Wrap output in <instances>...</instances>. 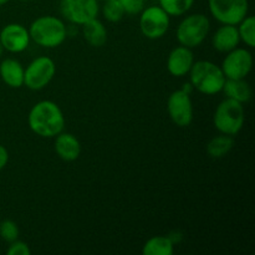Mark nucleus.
I'll list each match as a JSON object with an SVG mask.
<instances>
[{
    "instance_id": "f257e3e1",
    "label": "nucleus",
    "mask_w": 255,
    "mask_h": 255,
    "mask_svg": "<svg viewBox=\"0 0 255 255\" xmlns=\"http://www.w3.org/2000/svg\"><path fill=\"white\" fill-rule=\"evenodd\" d=\"M27 124L37 136L51 138L64 131L65 117L57 104L45 100L32 106L27 116Z\"/></svg>"
},
{
    "instance_id": "f03ea898",
    "label": "nucleus",
    "mask_w": 255,
    "mask_h": 255,
    "mask_svg": "<svg viewBox=\"0 0 255 255\" xmlns=\"http://www.w3.org/2000/svg\"><path fill=\"white\" fill-rule=\"evenodd\" d=\"M188 74L192 87L204 95L221 92L227 79L221 66L207 60L193 62Z\"/></svg>"
},
{
    "instance_id": "7ed1b4c3",
    "label": "nucleus",
    "mask_w": 255,
    "mask_h": 255,
    "mask_svg": "<svg viewBox=\"0 0 255 255\" xmlns=\"http://www.w3.org/2000/svg\"><path fill=\"white\" fill-rule=\"evenodd\" d=\"M30 40L42 47H57L66 40L67 31L64 21L56 16H40L29 27Z\"/></svg>"
},
{
    "instance_id": "20e7f679",
    "label": "nucleus",
    "mask_w": 255,
    "mask_h": 255,
    "mask_svg": "<svg viewBox=\"0 0 255 255\" xmlns=\"http://www.w3.org/2000/svg\"><path fill=\"white\" fill-rule=\"evenodd\" d=\"M246 121L244 106L241 102L232 99H226L217 106L213 116L216 128L221 133L236 136L243 128Z\"/></svg>"
},
{
    "instance_id": "39448f33",
    "label": "nucleus",
    "mask_w": 255,
    "mask_h": 255,
    "mask_svg": "<svg viewBox=\"0 0 255 255\" xmlns=\"http://www.w3.org/2000/svg\"><path fill=\"white\" fill-rule=\"evenodd\" d=\"M209 29H211V22L206 15H188L179 22L177 27V40L182 46L194 49L204 41Z\"/></svg>"
},
{
    "instance_id": "423d86ee",
    "label": "nucleus",
    "mask_w": 255,
    "mask_h": 255,
    "mask_svg": "<svg viewBox=\"0 0 255 255\" xmlns=\"http://www.w3.org/2000/svg\"><path fill=\"white\" fill-rule=\"evenodd\" d=\"M55 72L56 66L54 60L47 56L36 57L24 70V85L27 89L39 91L50 84Z\"/></svg>"
},
{
    "instance_id": "0eeeda50",
    "label": "nucleus",
    "mask_w": 255,
    "mask_h": 255,
    "mask_svg": "<svg viewBox=\"0 0 255 255\" xmlns=\"http://www.w3.org/2000/svg\"><path fill=\"white\" fill-rule=\"evenodd\" d=\"M212 16L222 24L238 25L248 15V0H208Z\"/></svg>"
},
{
    "instance_id": "6e6552de",
    "label": "nucleus",
    "mask_w": 255,
    "mask_h": 255,
    "mask_svg": "<svg viewBox=\"0 0 255 255\" xmlns=\"http://www.w3.org/2000/svg\"><path fill=\"white\" fill-rule=\"evenodd\" d=\"M139 29L147 39H161L169 29V15L161 6H148L141 11Z\"/></svg>"
},
{
    "instance_id": "1a4fd4ad",
    "label": "nucleus",
    "mask_w": 255,
    "mask_h": 255,
    "mask_svg": "<svg viewBox=\"0 0 255 255\" xmlns=\"http://www.w3.org/2000/svg\"><path fill=\"white\" fill-rule=\"evenodd\" d=\"M60 11L67 21L84 25L97 17L100 11L99 0H61Z\"/></svg>"
},
{
    "instance_id": "9d476101",
    "label": "nucleus",
    "mask_w": 255,
    "mask_h": 255,
    "mask_svg": "<svg viewBox=\"0 0 255 255\" xmlns=\"http://www.w3.org/2000/svg\"><path fill=\"white\" fill-rule=\"evenodd\" d=\"M222 70L227 79H246L253 67V55L249 50L236 47L227 52Z\"/></svg>"
},
{
    "instance_id": "9b49d317",
    "label": "nucleus",
    "mask_w": 255,
    "mask_h": 255,
    "mask_svg": "<svg viewBox=\"0 0 255 255\" xmlns=\"http://www.w3.org/2000/svg\"><path fill=\"white\" fill-rule=\"evenodd\" d=\"M167 111L173 124L177 126H189L193 121V104L189 94L183 90L172 92L167 101Z\"/></svg>"
},
{
    "instance_id": "f8f14e48",
    "label": "nucleus",
    "mask_w": 255,
    "mask_h": 255,
    "mask_svg": "<svg viewBox=\"0 0 255 255\" xmlns=\"http://www.w3.org/2000/svg\"><path fill=\"white\" fill-rule=\"evenodd\" d=\"M0 44L2 49L12 54L25 51L30 44L29 30L21 24H7L0 31Z\"/></svg>"
},
{
    "instance_id": "ddd939ff",
    "label": "nucleus",
    "mask_w": 255,
    "mask_h": 255,
    "mask_svg": "<svg viewBox=\"0 0 255 255\" xmlns=\"http://www.w3.org/2000/svg\"><path fill=\"white\" fill-rule=\"evenodd\" d=\"M194 62L192 49L186 46H177L169 52L167 59V70L172 76H186Z\"/></svg>"
},
{
    "instance_id": "4468645a",
    "label": "nucleus",
    "mask_w": 255,
    "mask_h": 255,
    "mask_svg": "<svg viewBox=\"0 0 255 255\" xmlns=\"http://www.w3.org/2000/svg\"><path fill=\"white\" fill-rule=\"evenodd\" d=\"M241 42L238 29L236 25L223 24L213 35L212 44L213 47L219 52H229L238 47Z\"/></svg>"
},
{
    "instance_id": "2eb2a0df",
    "label": "nucleus",
    "mask_w": 255,
    "mask_h": 255,
    "mask_svg": "<svg viewBox=\"0 0 255 255\" xmlns=\"http://www.w3.org/2000/svg\"><path fill=\"white\" fill-rule=\"evenodd\" d=\"M55 137V152L57 156L66 162L76 161L81 153V144L79 139L67 132H61Z\"/></svg>"
},
{
    "instance_id": "dca6fc26",
    "label": "nucleus",
    "mask_w": 255,
    "mask_h": 255,
    "mask_svg": "<svg viewBox=\"0 0 255 255\" xmlns=\"http://www.w3.org/2000/svg\"><path fill=\"white\" fill-rule=\"evenodd\" d=\"M24 67L14 59H6L0 65V76L11 89H19L24 85Z\"/></svg>"
},
{
    "instance_id": "f3484780",
    "label": "nucleus",
    "mask_w": 255,
    "mask_h": 255,
    "mask_svg": "<svg viewBox=\"0 0 255 255\" xmlns=\"http://www.w3.org/2000/svg\"><path fill=\"white\" fill-rule=\"evenodd\" d=\"M222 91L226 94L227 99L236 100L241 104L252 99V89L244 79H226Z\"/></svg>"
},
{
    "instance_id": "a211bd4d",
    "label": "nucleus",
    "mask_w": 255,
    "mask_h": 255,
    "mask_svg": "<svg viewBox=\"0 0 255 255\" xmlns=\"http://www.w3.org/2000/svg\"><path fill=\"white\" fill-rule=\"evenodd\" d=\"M82 34L87 44L94 47H101L107 41V30L97 17L82 25Z\"/></svg>"
},
{
    "instance_id": "6ab92c4d",
    "label": "nucleus",
    "mask_w": 255,
    "mask_h": 255,
    "mask_svg": "<svg viewBox=\"0 0 255 255\" xmlns=\"http://www.w3.org/2000/svg\"><path fill=\"white\" fill-rule=\"evenodd\" d=\"M174 243L169 237H153L144 243L142 248L143 255H172Z\"/></svg>"
},
{
    "instance_id": "aec40b11",
    "label": "nucleus",
    "mask_w": 255,
    "mask_h": 255,
    "mask_svg": "<svg viewBox=\"0 0 255 255\" xmlns=\"http://www.w3.org/2000/svg\"><path fill=\"white\" fill-rule=\"evenodd\" d=\"M234 147L233 136L223 134L212 138L207 144V153L212 158H222L228 154Z\"/></svg>"
},
{
    "instance_id": "412c9836",
    "label": "nucleus",
    "mask_w": 255,
    "mask_h": 255,
    "mask_svg": "<svg viewBox=\"0 0 255 255\" xmlns=\"http://www.w3.org/2000/svg\"><path fill=\"white\" fill-rule=\"evenodd\" d=\"M159 6L169 15V16H181L186 14L196 0H158Z\"/></svg>"
},
{
    "instance_id": "4be33fe9",
    "label": "nucleus",
    "mask_w": 255,
    "mask_h": 255,
    "mask_svg": "<svg viewBox=\"0 0 255 255\" xmlns=\"http://www.w3.org/2000/svg\"><path fill=\"white\" fill-rule=\"evenodd\" d=\"M238 29L239 37L242 41L249 47L255 46V17L246 16L239 22Z\"/></svg>"
},
{
    "instance_id": "5701e85b",
    "label": "nucleus",
    "mask_w": 255,
    "mask_h": 255,
    "mask_svg": "<svg viewBox=\"0 0 255 255\" xmlns=\"http://www.w3.org/2000/svg\"><path fill=\"white\" fill-rule=\"evenodd\" d=\"M102 14L110 22H119L125 16V10L119 0H105Z\"/></svg>"
},
{
    "instance_id": "b1692460",
    "label": "nucleus",
    "mask_w": 255,
    "mask_h": 255,
    "mask_svg": "<svg viewBox=\"0 0 255 255\" xmlns=\"http://www.w3.org/2000/svg\"><path fill=\"white\" fill-rule=\"evenodd\" d=\"M0 237L4 239L7 243H11V242L16 241L17 237H19V228H17L16 223L12 221H2L0 223Z\"/></svg>"
},
{
    "instance_id": "393cba45",
    "label": "nucleus",
    "mask_w": 255,
    "mask_h": 255,
    "mask_svg": "<svg viewBox=\"0 0 255 255\" xmlns=\"http://www.w3.org/2000/svg\"><path fill=\"white\" fill-rule=\"evenodd\" d=\"M125 10V14L136 15L144 9V0H119Z\"/></svg>"
},
{
    "instance_id": "a878e982",
    "label": "nucleus",
    "mask_w": 255,
    "mask_h": 255,
    "mask_svg": "<svg viewBox=\"0 0 255 255\" xmlns=\"http://www.w3.org/2000/svg\"><path fill=\"white\" fill-rule=\"evenodd\" d=\"M7 255H30L31 254V251H30L29 246L24 242L20 241H14L11 242L10 247L6 251Z\"/></svg>"
},
{
    "instance_id": "bb28decb",
    "label": "nucleus",
    "mask_w": 255,
    "mask_h": 255,
    "mask_svg": "<svg viewBox=\"0 0 255 255\" xmlns=\"http://www.w3.org/2000/svg\"><path fill=\"white\" fill-rule=\"evenodd\" d=\"M7 161H9V152L4 146L0 144V171L6 166Z\"/></svg>"
},
{
    "instance_id": "cd10ccee",
    "label": "nucleus",
    "mask_w": 255,
    "mask_h": 255,
    "mask_svg": "<svg viewBox=\"0 0 255 255\" xmlns=\"http://www.w3.org/2000/svg\"><path fill=\"white\" fill-rule=\"evenodd\" d=\"M7 1H9V0H0V6H2V5L6 4Z\"/></svg>"
},
{
    "instance_id": "c85d7f7f",
    "label": "nucleus",
    "mask_w": 255,
    "mask_h": 255,
    "mask_svg": "<svg viewBox=\"0 0 255 255\" xmlns=\"http://www.w3.org/2000/svg\"><path fill=\"white\" fill-rule=\"evenodd\" d=\"M2 51H4V49H2L1 44H0V57H1V55H2Z\"/></svg>"
},
{
    "instance_id": "c756f323",
    "label": "nucleus",
    "mask_w": 255,
    "mask_h": 255,
    "mask_svg": "<svg viewBox=\"0 0 255 255\" xmlns=\"http://www.w3.org/2000/svg\"><path fill=\"white\" fill-rule=\"evenodd\" d=\"M20 1H32V0H20Z\"/></svg>"
},
{
    "instance_id": "7c9ffc66",
    "label": "nucleus",
    "mask_w": 255,
    "mask_h": 255,
    "mask_svg": "<svg viewBox=\"0 0 255 255\" xmlns=\"http://www.w3.org/2000/svg\"><path fill=\"white\" fill-rule=\"evenodd\" d=\"M101 1H105V0H101Z\"/></svg>"
}]
</instances>
